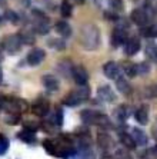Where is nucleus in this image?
Here are the masks:
<instances>
[{
    "label": "nucleus",
    "mask_w": 157,
    "mask_h": 159,
    "mask_svg": "<svg viewBox=\"0 0 157 159\" xmlns=\"http://www.w3.org/2000/svg\"><path fill=\"white\" fill-rule=\"evenodd\" d=\"M140 50V40L137 37H132V39H129L126 40L124 43V53L127 56H133Z\"/></svg>",
    "instance_id": "f8f14e48"
},
{
    "label": "nucleus",
    "mask_w": 157,
    "mask_h": 159,
    "mask_svg": "<svg viewBox=\"0 0 157 159\" xmlns=\"http://www.w3.org/2000/svg\"><path fill=\"white\" fill-rule=\"evenodd\" d=\"M49 109H50V103H49V100L43 99V98L37 99L32 107V111L36 116H46L49 113Z\"/></svg>",
    "instance_id": "0eeeda50"
},
{
    "label": "nucleus",
    "mask_w": 157,
    "mask_h": 159,
    "mask_svg": "<svg viewBox=\"0 0 157 159\" xmlns=\"http://www.w3.org/2000/svg\"><path fill=\"white\" fill-rule=\"evenodd\" d=\"M109 4H110V7L114 10V13H116V11H123L124 10L123 0H109Z\"/></svg>",
    "instance_id": "c756f323"
},
{
    "label": "nucleus",
    "mask_w": 157,
    "mask_h": 159,
    "mask_svg": "<svg viewBox=\"0 0 157 159\" xmlns=\"http://www.w3.org/2000/svg\"><path fill=\"white\" fill-rule=\"evenodd\" d=\"M120 142L123 143V146L126 149H134L136 148V143H134V141H133V138L130 136V133H120Z\"/></svg>",
    "instance_id": "4be33fe9"
},
{
    "label": "nucleus",
    "mask_w": 157,
    "mask_h": 159,
    "mask_svg": "<svg viewBox=\"0 0 157 159\" xmlns=\"http://www.w3.org/2000/svg\"><path fill=\"white\" fill-rule=\"evenodd\" d=\"M80 43L86 50H97L100 46V30L96 25H86L80 30Z\"/></svg>",
    "instance_id": "f257e3e1"
},
{
    "label": "nucleus",
    "mask_w": 157,
    "mask_h": 159,
    "mask_svg": "<svg viewBox=\"0 0 157 159\" xmlns=\"http://www.w3.org/2000/svg\"><path fill=\"white\" fill-rule=\"evenodd\" d=\"M102 2H103V0H94V3L97 4V6H100V4H102Z\"/></svg>",
    "instance_id": "79ce46f5"
},
{
    "label": "nucleus",
    "mask_w": 157,
    "mask_h": 159,
    "mask_svg": "<svg viewBox=\"0 0 157 159\" xmlns=\"http://www.w3.org/2000/svg\"><path fill=\"white\" fill-rule=\"evenodd\" d=\"M103 72L107 78L110 79H116L119 75H120V69L114 62H107L104 66H103Z\"/></svg>",
    "instance_id": "4468645a"
},
{
    "label": "nucleus",
    "mask_w": 157,
    "mask_h": 159,
    "mask_svg": "<svg viewBox=\"0 0 157 159\" xmlns=\"http://www.w3.org/2000/svg\"><path fill=\"white\" fill-rule=\"evenodd\" d=\"M146 53L150 59L157 60V44L156 43H149L146 48Z\"/></svg>",
    "instance_id": "c85d7f7f"
},
{
    "label": "nucleus",
    "mask_w": 157,
    "mask_h": 159,
    "mask_svg": "<svg viewBox=\"0 0 157 159\" xmlns=\"http://www.w3.org/2000/svg\"><path fill=\"white\" fill-rule=\"evenodd\" d=\"M136 72L137 75H146L150 72V66L147 63H139V65H136Z\"/></svg>",
    "instance_id": "f704fd0d"
},
{
    "label": "nucleus",
    "mask_w": 157,
    "mask_h": 159,
    "mask_svg": "<svg viewBox=\"0 0 157 159\" xmlns=\"http://www.w3.org/2000/svg\"><path fill=\"white\" fill-rule=\"evenodd\" d=\"M43 148H44V151L47 152V153H50V155H53V156L57 155V145H56L55 141L46 139V141L43 142Z\"/></svg>",
    "instance_id": "b1692460"
},
{
    "label": "nucleus",
    "mask_w": 157,
    "mask_h": 159,
    "mask_svg": "<svg viewBox=\"0 0 157 159\" xmlns=\"http://www.w3.org/2000/svg\"><path fill=\"white\" fill-rule=\"evenodd\" d=\"M150 153H151V155H153L154 158L157 159V146H154V148H151V149H150Z\"/></svg>",
    "instance_id": "58836bf2"
},
{
    "label": "nucleus",
    "mask_w": 157,
    "mask_h": 159,
    "mask_svg": "<svg viewBox=\"0 0 157 159\" xmlns=\"http://www.w3.org/2000/svg\"><path fill=\"white\" fill-rule=\"evenodd\" d=\"M134 118L140 125H146V123L149 122V107H147L146 105L140 106L139 109L134 112Z\"/></svg>",
    "instance_id": "dca6fc26"
},
{
    "label": "nucleus",
    "mask_w": 157,
    "mask_h": 159,
    "mask_svg": "<svg viewBox=\"0 0 157 159\" xmlns=\"http://www.w3.org/2000/svg\"><path fill=\"white\" fill-rule=\"evenodd\" d=\"M22 46H23V43H22V40H20L19 34H10V36H7L3 42L4 50L7 53H10V55H15V53L20 52Z\"/></svg>",
    "instance_id": "20e7f679"
},
{
    "label": "nucleus",
    "mask_w": 157,
    "mask_h": 159,
    "mask_svg": "<svg viewBox=\"0 0 157 159\" xmlns=\"http://www.w3.org/2000/svg\"><path fill=\"white\" fill-rule=\"evenodd\" d=\"M72 76H73V80L76 82L79 86L86 85L87 80H89V73H87V70H86L83 66L72 67Z\"/></svg>",
    "instance_id": "423d86ee"
},
{
    "label": "nucleus",
    "mask_w": 157,
    "mask_h": 159,
    "mask_svg": "<svg viewBox=\"0 0 157 159\" xmlns=\"http://www.w3.org/2000/svg\"><path fill=\"white\" fill-rule=\"evenodd\" d=\"M132 20L133 23H136L137 26H144L147 23V20H149V17H147L146 11L143 10V9H134V10L132 11Z\"/></svg>",
    "instance_id": "ddd939ff"
},
{
    "label": "nucleus",
    "mask_w": 157,
    "mask_h": 159,
    "mask_svg": "<svg viewBox=\"0 0 157 159\" xmlns=\"http://www.w3.org/2000/svg\"><path fill=\"white\" fill-rule=\"evenodd\" d=\"M44 57H46V52H44L43 49L34 48L29 52L26 60H27V63H29L30 66H37V65H40V63L43 62Z\"/></svg>",
    "instance_id": "39448f33"
},
{
    "label": "nucleus",
    "mask_w": 157,
    "mask_h": 159,
    "mask_svg": "<svg viewBox=\"0 0 157 159\" xmlns=\"http://www.w3.org/2000/svg\"><path fill=\"white\" fill-rule=\"evenodd\" d=\"M89 96H90V89L86 85H81L79 89L67 93L66 96H64V99H63V103L67 105V106H77V105H80L83 100L87 99Z\"/></svg>",
    "instance_id": "f03ea898"
},
{
    "label": "nucleus",
    "mask_w": 157,
    "mask_h": 159,
    "mask_svg": "<svg viewBox=\"0 0 157 159\" xmlns=\"http://www.w3.org/2000/svg\"><path fill=\"white\" fill-rule=\"evenodd\" d=\"M114 159H133V156L129 153V149H117Z\"/></svg>",
    "instance_id": "7c9ffc66"
},
{
    "label": "nucleus",
    "mask_w": 157,
    "mask_h": 159,
    "mask_svg": "<svg viewBox=\"0 0 157 159\" xmlns=\"http://www.w3.org/2000/svg\"><path fill=\"white\" fill-rule=\"evenodd\" d=\"M24 129L26 130H30V132H36L37 129H39V125L34 122H24Z\"/></svg>",
    "instance_id": "4c0bfd02"
},
{
    "label": "nucleus",
    "mask_w": 157,
    "mask_h": 159,
    "mask_svg": "<svg viewBox=\"0 0 157 159\" xmlns=\"http://www.w3.org/2000/svg\"><path fill=\"white\" fill-rule=\"evenodd\" d=\"M20 138V141L26 142V143H34L36 142V136H34V132H30V130H22V132H19L17 135Z\"/></svg>",
    "instance_id": "5701e85b"
},
{
    "label": "nucleus",
    "mask_w": 157,
    "mask_h": 159,
    "mask_svg": "<svg viewBox=\"0 0 157 159\" xmlns=\"http://www.w3.org/2000/svg\"><path fill=\"white\" fill-rule=\"evenodd\" d=\"M130 136L133 138V141H134L136 146H144V145L147 143V141H149V138H147L146 132H144V130H142V129H139V128L132 129Z\"/></svg>",
    "instance_id": "9d476101"
},
{
    "label": "nucleus",
    "mask_w": 157,
    "mask_h": 159,
    "mask_svg": "<svg viewBox=\"0 0 157 159\" xmlns=\"http://www.w3.org/2000/svg\"><path fill=\"white\" fill-rule=\"evenodd\" d=\"M55 29L62 37L72 36V27H70V25L67 22H64V20H59V22L55 25Z\"/></svg>",
    "instance_id": "2eb2a0df"
},
{
    "label": "nucleus",
    "mask_w": 157,
    "mask_h": 159,
    "mask_svg": "<svg viewBox=\"0 0 157 159\" xmlns=\"http://www.w3.org/2000/svg\"><path fill=\"white\" fill-rule=\"evenodd\" d=\"M4 120L7 123H10V125H13V123H17L19 120H20V113H9L7 112V115L4 116Z\"/></svg>",
    "instance_id": "72a5a7b5"
},
{
    "label": "nucleus",
    "mask_w": 157,
    "mask_h": 159,
    "mask_svg": "<svg viewBox=\"0 0 157 159\" xmlns=\"http://www.w3.org/2000/svg\"><path fill=\"white\" fill-rule=\"evenodd\" d=\"M93 125L102 126V128H111V122H110V119L107 118L104 113H100V112H96Z\"/></svg>",
    "instance_id": "aec40b11"
},
{
    "label": "nucleus",
    "mask_w": 157,
    "mask_h": 159,
    "mask_svg": "<svg viewBox=\"0 0 157 159\" xmlns=\"http://www.w3.org/2000/svg\"><path fill=\"white\" fill-rule=\"evenodd\" d=\"M142 34L146 37H157V23H153L147 27L142 29Z\"/></svg>",
    "instance_id": "a878e982"
},
{
    "label": "nucleus",
    "mask_w": 157,
    "mask_h": 159,
    "mask_svg": "<svg viewBox=\"0 0 157 159\" xmlns=\"http://www.w3.org/2000/svg\"><path fill=\"white\" fill-rule=\"evenodd\" d=\"M72 2H73L74 4H83L86 0H72Z\"/></svg>",
    "instance_id": "ea45409f"
},
{
    "label": "nucleus",
    "mask_w": 157,
    "mask_h": 159,
    "mask_svg": "<svg viewBox=\"0 0 157 159\" xmlns=\"http://www.w3.org/2000/svg\"><path fill=\"white\" fill-rule=\"evenodd\" d=\"M41 83L49 92H57L59 88H60V83H59V79L53 75H46L41 78Z\"/></svg>",
    "instance_id": "1a4fd4ad"
},
{
    "label": "nucleus",
    "mask_w": 157,
    "mask_h": 159,
    "mask_svg": "<svg viewBox=\"0 0 157 159\" xmlns=\"http://www.w3.org/2000/svg\"><path fill=\"white\" fill-rule=\"evenodd\" d=\"M22 3L24 4V6H29V4H30V0H23Z\"/></svg>",
    "instance_id": "a19ab883"
},
{
    "label": "nucleus",
    "mask_w": 157,
    "mask_h": 159,
    "mask_svg": "<svg viewBox=\"0 0 157 159\" xmlns=\"http://www.w3.org/2000/svg\"><path fill=\"white\" fill-rule=\"evenodd\" d=\"M94 115L96 111H90V109H86V111L81 112V119L86 125H93V120H94Z\"/></svg>",
    "instance_id": "393cba45"
},
{
    "label": "nucleus",
    "mask_w": 157,
    "mask_h": 159,
    "mask_svg": "<svg viewBox=\"0 0 157 159\" xmlns=\"http://www.w3.org/2000/svg\"><path fill=\"white\" fill-rule=\"evenodd\" d=\"M60 13L64 17H70L72 16V4H70L69 0H63L62 4H60Z\"/></svg>",
    "instance_id": "bb28decb"
},
{
    "label": "nucleus",
    "mask_w": 157,
    "mask_h": 159,
    "mask_svg": "<svg viewBox=\"0 0 157 159\" xmlns=\"http://www.w3.org/2000/svg\"><path fill=\"white\" fill-rule=\"evenodd\" d=\"M114 116H116L120 122H124L129 118V107L126 105H119L114 111Z\"/></svg>",
    "instance_id": "412c9836"
},
{
    "label": "nucleus",
    "mask_w": 157,
    "mask_h": 159,
    "mask_svg": "<svg viewBox=\"0 0 157 159\" xmlns=\"http://www.w3.org/2000/svg\"><path fill=\"white\" fill-rule=\"evenodd\" d=\"M49 46L55 50H64L66 49V43L62 39H50L49 40Z\"/></svg>",
    "instance_id": "cd10ccee"
},
{
    "label": "nucleus",
    "mask_w": 157,
    "mask_h": 159,
    "mask_svg": "<svg viewBox=\"0 0 157 159\" xmlns=\"http://www.w3.org/2000/svg\"><path fill=\"white\" fill-rule=\"evenodd\" d=\"M116 88H117V90L121 92L123 95H130V93H132V86H130V83H129L123 76H120V75L116 78Z\"/></svg>",
    "instance_id": "f3484780"
},
{
    "label": "nucleus",
    "mask_w": 157,
    "mask_h": 159,
    "mask_svg": "<svg viewBox=\"0 0 157 159\" xmlns=\"http://www.w3.org/2000/svg\"><path fill=\"white\" fill-rule=\"evenodd\" d=\"M33 17H34V32H37L39 34H47L49 30H50L47 15H44L41 10L36 9V10H33Z\"/></svg>",
    "instance_id": "7ed1b4c3"
},
{
    "label": "nucleus",
    "mask_w": 157,
    "mask_h": 159,
    "mask_svg": "<svg viewBox=\"0 0 157 159\" xmlns=\"http://www.w3.org/2000/svg\"><path fill=\"white\" fill-rule=\"evenodd\" d=\"M2 80H3V73H2V69H0V85H2Z\"/></svg>",
    "instance_id": "37998d69"
},
{
    "label": "nucleus",
    "mask_w": 157,
    "mask_h": 159,
    "mask_svg": "<svg viewBox=\"0 0 157 159\" xmlns=\"http://www.w3.org/2000/svg\"><path fill=\"white\" fill-rule=\"evenodd\" d=\"M126 40H127L126 32L123 29H120V27H116L113 30V34H111V44H113L114 48H119V46L126 43Z\"/></svg>",
    "instance_id": "9b49d317"
},
{
    "label": "nucleus",
    "mask_w": 157,
    "mask_h": 159,
    "mask_svg": "<svg viewBox=\"0 0 157 159\" xmlns=\"http://www.w3.org/2000/svg\"><path fill=\"white\" fill-rule=\"evenodd\" d=\"M19 37H20V40H22L23 44H32L36 43V34L32 32V30H22L20 33H19Z\"/></svg>",
    "instance_id": "6ab92c4d"
},
{
    "label": "nucleus",
    "mask_w": 157,
    "mask_h": 159,
    "mask_svg": "<svg viewBox=\"0 0 157 159\" xmlns=\"http://www.w3.org/2000/svg\"><path fill=\"white\" fill-rule=\"evenodd\" d=\"M9 149V139L0 133V155H4Z\"/></svg>",
    "instance_id": "2f4dec72"
},
{
    "label": "nucleus",
    "mask_w": 157,
    "mask_h": 159,
    "mask_svg": "<svg viewBox=\"0 0 157 159\" xmlns=\"http://www.w3.org/2000/svg\"><path fill=\"white\" fill-rule=\"evenodd\" d=\"M2 100H3V98H0V109H2Z\"/></svg>",
    "instance_id": "c03bdc74"
},
{
    "label": "nucleus",
    "mask_w": 157,
    "mask_h": 159,
    "mask_svg": "<svg viewBox=\"0 0 157 159\" xmlns=\"http://www.w3.org/2000/svg\"><path fill=\"white\" fill-rule=\"evenodd\" d=\"M53 122H55L56 125L59 126V128L62 126V123H63V112H62V109H60V107H57V109H56L55 118H53Z\"/></svg>",
    "instance_id": "c9c22d12"
},
{
    "label": "nucleus",
    "mask_w": 157,
    "mask_h": 159,
    "mask_svg": "<svg viewBox=\"0 0 157 159\" xmlns=\"http://www.w3.org/2000/svg\"><path fill=\"white\" fill-rule=\"evenodd\" d=\"M0 4H4V0H0Z\"/></svg>",
    "instance_id": "a18cd8bd"
},
{
    "label": "nucleus",
    "mask_w": 157,
    "mask_h": 159,
    "mask_svg": "<svg viewBox=\"0 0 157 159\" xmlns=\"http://www.w3.org/2000/svg\"><path fill=\"white\" fill-rule=\"evenodd\" d=\"M124 66H126L124 72H126L130 78H133V76L137 75V72H136V65H133V63H127V65H124Z\"/></svg>",
    "instance_id": "e433bc0d"
},
{
    "label": "nucleus",
    "mask_w": 157,
    "mask_h": 159,
    "mask_svg": "<svg viewBox=\"0 0 157 159\" xmlns=\"http://www.w3.org/2000/svg\"><path fill=\"white\" fill-rule=\"evenodd\" d=\"M4 17L7 19L10 23H13V25H17L19 23V15L16 13V11H13V10H6Z\"/></svg>",
    "instance_id": "473e14b6"
},
{
    "label": "nucleus",
    "mask_w": 157,
    "mask_h": 159,
    "mask_svg": "<svg viewBox=\"0 0 157 159\" xmlns=\"http://www.w3.org/2000/svg\"><path fill=\"white\" fill-rule=\"evenodd\" d=\"M0 22H2V16H0Z\"/></svg>",
    "instance_id": "49530a36"
},
{
    "label": "nucleus",
    "mask_w": 157,
    "mask_h": 159,
    "mask_svg": "<svg viewBox=\"0 0 157 159\" xmlns=\"http://www.w3.org/2000/svg\"><path fill=\"white\" fill-rule=\"evenodd\" d=\"M97 96H99L103 102H109V103H111V102L116 100V93L113 92V89L110 88L109 85L100 86V88L97 89Z\"/></svg>",
    "instance_id": "6e6552de"
},
{
    "label": "nucleus",
    "mask_w": 157,
    "mask_h": 159,
    "mask_svg": "<svg viewBox=\"0 0 157 159\" xmlns=\"http://www.w3.org/2000/svg\"><path fill=\"white\" fill-rule=\"evenodd\" d=\"M97 145H99L102 149H109V148H111L113 141H111V138H110L109 133L99 132L97 133Z\"/></svg>",
    "instance_id": "a211bd4d"
}]
</instances>
